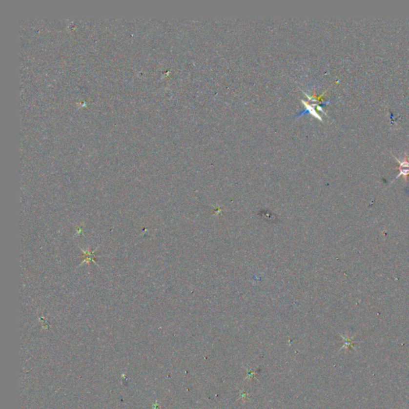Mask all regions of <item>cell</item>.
Instances as JSON below:
<instances>
[{
	"mask_svg": "<svg viewBox=\"0 0 409 409\" xmlns=\"http://www.w3.org/2000/svg\"><path fill=\"white\" fill-rule=\"evenodd\" d=\"M394 159H396V162L399 163V173L398 175L395 178L391 183H394L397 178L403 176L405 178V181L407 183L408 177L409 176V155L408 154H405V159L403 161H400L398 159H396V157L393 156Z\"/></svg>",
	"mask_w": 409,
	"mask_h": 409,
	"instance_id": "1",
	"label": "cell"
}]
</instances>
